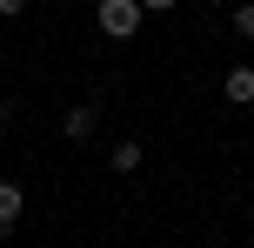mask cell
<instances>
[{
    "label": "cell",
    "mask_w": 254,
    "mask_h": 248,
    "mask_svg": "<svg viewBox=\"0 0 254 248\" xmlns=\"http://www.w3.org/2000/svg\"><path fill=\"white\" fill-rule=\"evenodd\" d=\"M94 20H101L107 40H134L147 13H140V0H101V7H94Z\"/></svg>",
    "instance_id": "6da1fadb"
},
{
    "label": "cell",
    "mask_w": 254,
    "mask_h": 248,
    "mask_svg": "<svg viewBox=\"0 0 254 248\" xmlns=\"http://www.w3.org/2000/svg\"><path fill=\"white\" fill-rule=\"evenodd\" d=\"M61 134L67 141H94V134H101V101H74L61 114Z\"/></svg>",
    "instance_id": "7a4b0ae2"
},
{
    "label": "cell",
    "mask_w": 254,
    "mask_h": 248,
    "mask_svg": "<svg viewBox=\"0 0 254 248\" xmlns=\"http://www.w3.org/2000/svg\"><path fill=\"white\" fill-rule=\"evenodd\" d=\"M20 215H27V188L20 181H0V235H13Z\"/></svg>",
    "instance_id": "3957f363"
},
{
    "label": "cell",
    "mask_w": 254,
    "mask_h": 248,
    "mask_svg": "<svg viewBox=\"0 0 254 248\" xmlns=\"http://www.w3.org/2000/svg\"><path fill=\"white\" fill-rule=\"evenodd\" d=\"M221 94H228L234 107H248V101H254V67H248V61H234L228 74H221Z\"/></svg>",
    "instance_id": "277c9868"
},
{
    "label": "cell",
    "mask_w": 254,
    "mask_h": 248,
    "mask_svg": "<svg viewBox=\"0 0 254 248\" xmlns=\"http://www.w3.org/2000/svg\"><path fill=\"white\" fill-rule=\"evenodd\" d=\"M107 168L114 174H140V141H114L107 148Z\"/></svg>",
    "instance_id": "5b68a950"
},
{
    "label": "cell",
    "mask_w": 254,
    "mask_h": 248,
    "mask_svg": "<svg viewBox=\"0 0 254 248\" xmlns=\"http://www.w3.org/2000/svg\"><path fill=\"white\" fill-rule=\"evenodd\" d=\"M228 20H234V34H241V40H254V0H241V7H234Z\"/></svg>",
    "instance_id": "8992f818"
},
{
    "label": "cell",
    "mask_w": 254,
    "mask_h": 248,
    "mask_svg": "<svg viewBox=\"0 0 254 248\" xmlns=\"http://www.w3.org/2000/svg\"><path fill=\"white\" fill-rule=\"evenodd\" d=\"M27 7H34V0H0V20H20Z\"/></svg>",
    "instance_id": "52a82bcc"
},
{
    "label": "cell",
    "mask_w": 254,
    "mask_h": 248,
    "mask_svg": "<svg viewBox=\"0 0 254 248\" xmlns=\"http://www.w3.org/2000/svg\"><path fill=\"white\" fill-rule=\"evenodd\" d=\"M7 128H13V101L0 94V141H7Z\"/></svg>",
    "instance_id": "ba28073f"
},
{
    "label": "cell",
    "mask_w": 254,
    "mask_h": 248,
    "mask_svg": "<svg viewBox=\"0 0 254 248\" xmlns=\"http://www.w3.org/2000/svg\"><path fill=\"white\" fill-rule=\"evenodd\" d=\"M181 0H140V13H174Z\"/></svg>",
    "instance_id": "9c48e42d"
},
{
    "label": "cell",
    "mask_w": 254,
    "mask_h": 248,
    "mask_svg": "<svg viewBox=\"0 0 254 248\" xmlns=\"http://www.w3.org/2000/svg\"><path fill=\"white\" fill-rule=\"evenodd\" d=\"M207 7H228V0H207Z\"/></svg>",
    "instance_id": "30bf717a"
}]
</instances>
